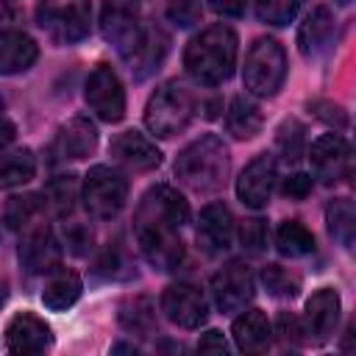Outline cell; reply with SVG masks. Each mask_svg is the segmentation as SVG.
I'll return each instance as SVG.
<instances>
[{"label":"cell","instance_id":"6da1fadb","mask_svg":"<svg viewBox=\"0 0 356 356\" xmlns=\"http://www.w3.org/2000/svg\"><path fill=\"white\" fill-rule=\"evenodd\" d=\"M189 222V203L170 184L150 186L134 214V236L142 256L161 273H170L184 259L181 225Z\"/></svg>","mask_w":356,"mask_h":356},{"label":"cell","instance_id":"7a4b0ae2","mask_svg":"<svg viewBox=\"0 0 356 356\" xmlns=\"http://www.w3.org/2000/svg\"><path fill=\"white\" fill-rule=\"evenodd\" d=\"M184 67L203 86H217L228 81L236 67V33L228 25L203 28L197 36L189 39L184 50Z\"/></svg>","mask_w":356,"mask_h":356},{"label":"cell","instance_id":"3957f363","mask_svg":"<svg viewBox=\"0 0 356 356\" xmlns=\"http://www.w3.org/2000/svg\"><path fill=\"white\" fill-rule=\"evenodd\" d=\"M228 170H231L228 147L214 134L197 136L175 159V178L197 195H209V192L222 189L228 181Z\"/></svg>","mask_w":356,"mask_h":356},{"label":"cell","instance_id":"277c9868","mask_svg":"<svg viewBox=\"0 0 356 356\" xmlns=\"http://www.w3.org/2000/svg\"><path fill=\"white\" fill-rule=\"evenodd\" d=\"M192 117H195V97L178 81L161 83L145 106V125L150 134L161 139L181 134L192 122Z\"/></svg>","mask_w":356,"mask_h":356},{"label":"cell","instance_id":"5b68a950","mask_svg":"<svg viewBox=\"0 0 356 356\" xmlns=\"http://www.w3.org/2000/svg\"><path fill=\"white\" fill-rule=\"evenodd\" d=\"M284 78H286L284 47L270 36L256 39L245 56V70H242L245 89L253 97H273L284 86Z\"/></svg>","mask_w":356,"mask_h":356},{"label":"cell","instance_id":"8992f818","mask_svg":"<svg viewBox=\"0 0 356 356\" xmlns=\"http://www.w3.org/2000/svg\"><path fill=\"white\" fill-rule=\"evenodd\" d=\"M36 22L56 44H75L89 33L92 6L89 0H39Z\"/></svg>","mask_w":356,"mask_h":356},{"label":"cell","instance_id":"52a82bcc","mask_svg":"<svg viewBox=\"0 0 356 356\" xmlns=\"http://www.w3.org/2000/svg\"><path fill=\"white\" fill-rule=\"evenodd\" d=\"M128 200V181L106 167V164H97L86 172L83 178V206L86 211L95 217V220H111L122 211Z\"/></svg>","mask_w":356,"mask_h":356},{"label":"cell","instance_id":"ba28073f","mask_svg":"<svg viewBox=\"0 0 356 356\" xmlns=\"http://www.w3.org/2000/svg\"><path fill=\"white\" fill-rule=\"evenodd\" d=\"M100 33L117 53L125 58L136 44L142 25H139V0H103L100 8Z\"/></svg>","mask_w":356,"mask_h":356},{"label":"cell","instance_id":"9c48e42d","mask_svg":"<svg viewBox=\"0 0 356 356\" xmlns=\"http://www.w3.org/2000/svg\"><path fill=\"white\" fill-rule=\"evenodd\" d=\"M86 106L103 122H120L125 117V89L108 64H97L86 78Z\"/></svg>","mask_w":356,"mask_h":356},{"label":"cell","instance_id":"30bf717a","mask_svg":"<svg viewBox=\"0 0 356 356\" xmlns=\"http://www.w3.org/2000/svg\"><path fill=\"white\" fill-rule=\"evenodd\" d=\"M211 295L222 314L242 312L253 298V273L245 261L234 259L222 264L211 278Z\"/></svg>","mask_w":356,"mask_h":356},{"label":"cell","instance_id":"8fae6325","mask_svg":"<svg viewBox=\"0 0 356 356\" xmlns=\"http://www.w3.org/2000/svg\"><path fill=\"white\" fill-rule=\"evenodd\" d=\"M309 161L323 184H337L350 175V145L339 134H323L312 142Z\"/></svg>","mask_w":356,"mask_h":356},{"label":"cell","instance_id":"7c38bea8","mask_svg":"<svg viewBox=\"0 0 356 356\" xmlns=\"http://www.w3.org/2000/svg\"><path fill=\"white\" fill-rule=\"evenodd\" d=\"M161 312L178 328H200L209 317V303L195 284H170L161 292Z\"/></svg>","mask_w":356,"mask_h":356},{"label":"cell","instance_id":"4fadbf2b","mask_svg":"<svg viewBox=\"0 0 356 356\" xmlns=\"http://www.w3.org/2000/svg\"><path fill=\"white\" fill-rule=\"evenodd\" d=\"M275 178H278V167H275V159L261 153L256 156L236 178V197L250 206V209H264L270 203V195H273V186H275Z\"/></svg>","mask_w":356,"mask_h":356},{"label":"cell","instance_id":"5bb4252c","mask_svg":"<svg viewBox=\"0 0 356 356\" xmlns=\"http://www.w3.org/2000/svg\"><path fill=\"white\" fill-rule=\"evenodd\" d=\"M58 259H61V245L53 234L50 225H36V228H25V236H22V245H19V261L22 267L31 273V275H39V273H50L53 267H58Z\"/></svg>","mask_w":356,"mask_h":356},{"label":"cell","instance_id":"9a60e30c","mask_svg":"<svg viewBox=\"0 0 356 356\" xmlns=\"http://www.w3.org/2000/svg\"><path fill=\"white\" fill-rule=\"evenodd\" d=\"M339 295L337 289L331 286H323L317 289L309 300H306V317H303V325H306V334H309V342H328L337 331V323H339Z\"/></svg>","mask_w":356,"mask_h":356},{"label":"cell","instance_id":"2e32d148","mask_svg":"<svg viewBox=\"0 0 356 356\" xmlns=\"http://www.w3.org/2000/svg\"><path fill=\"white\" fill-rule=\"evenodd\" d=\"M108 153L114 156V161H120L122 167L134 170V172H150L161 164V150L139 131H122L111 139Z\"/></svg>","mask_w":356,"mask_h":356},{"label":"cell","instance_id":"e0dca14e","mask_svg":"<svg viewBox=\"0 0 356 356\" xmlns=\"http://www.w3.org/2000/svg\"><path fill=\"white\" fill-rule=\"evenodd\" d=\"M53 342L50 337V325L31 314V312H22V314H14L11 323L6 325V348L17 356H25V353H42L47 350Z\"/></svg>","mask_w":356,"mask_h":356},{"label":"cell","instance_id":"ac0fdd59","mask_svg":"<svg viewBox=\"0 0 356 356\" xmlns=\"http://www.w3.org/2000/svg\"><path fill=\"white\" fill-rule=\"evenodd\" d=\"M170 50V36L159 28V25H150V28H142L136 44L131 47V53L125 56L128 67H131V75L136 81H145L147 75H153L159 70V64L164 61Z\"/></svg>","mask_w":356,"mask_h":356},{"label":"cell","instance_id":"d6986e66","mask_svg":"<svg viewBox=\"0 0 356 356\" xmlns=\"http://www.w3.org/2000/svg\"><path fill=\"white\" fill-rule=\"evenodd\" d=\"M231 239H234V217H231V209L225 203H209L203 211H200V220H197V245L217 256L222 250L231 248Z\"/></svg>","mask_w":356,"mask_h":356},{"label":"cell","instance_id":"ffe728a7","mask_svg":"<svg viewBox=\"0 0 356 356\" xmlns=\"http://www.w3.org/2000/svg\"><path fill=\"white\" fill-rule=\"evenodd\" d=\"M334 31H337V22H334L331 8L328 6H314L298 28V50L306 58L320 56L323 50H328L331 39H334Z\"/></svg>","mask_w":356,"mask_h":356},{"label":"cell","instance_id":"44dd1931","mask_svg":"<svg viewBox=\"0 0 356 356\" xmlns=\"http://www.w3.org/2000/svg\"><path fill=\"white\" fill-rule=\"evenodd\" d=\"M39 58V44L22 31L0 33V75H17L33 67Z\"/></svg>","mask_w":356,"mask_h":356},{"label":"cell","instance_id":"7402d4cb","mask_svg":"<svg viewBox=\"0 0 356 356\" xmlns=\"http://www.w3.org/2000/svg\"><path fill=\"white\" fill-rule=\"evenodd\" d=\"M270 323H267V314L259 312V309H248L242 312L234 325H231V337L236 342V348L242 353H259L270 345Z\"/></svg>","mask_w":356,"mask_h":356},{"label":"cell","instance_id":"603a6c76","mask_svg":"<svg viewBox=\"0 0 356 356\" xmlns=\"http://www.w3.org/2000/svg\"><path fill=\"white\" fill-rule=\"evenodd\" d=\"M81 289H83L81 286V275L75 270L53 267L47 281H44V289H42V303L50 312H64L81 298Z\"/></svg>","mask_w":356,"mask_h":356},{"label":"cell","instance_id":"cb8c5ba5","mask_svg":"<svg viewBox=\"0 0 356 356\" xmlns=\"http://www.w3.org/2000/svg\"><path fill=\"white\" fill-rule=\"evenodd\" d=\"M261 125H264L261 108L253 100L236 95L231 100L228 111H225V128H228V134H234L236 139H253L261 131Z\"/></svg>","mask_w":356,"mask_h":356},{"label":"cell","instance_id":"d4e9b609","mask_svg":"<svg viewBox=\"0 0 356 356\" xmlns=\"http://www.w3.org/2000/svg\"><path fill=\"white\" fill-rule=\"evenodd\" d=\"M97 147V128L86 117H75L61 128V153L67 159H86Z\"/></svg>","mask_w":356,"mask_h":356},{"label":"cell","instance_id":"484cf974","mask_svg":"<svg viewBox=\"0 0 356 356\" xmlns=\"http://www.w3.org/2000/svg\"><path fill=\"white\" fill-rule=\"evenodd\" d=\"M120 325L134 334H153L156 331V306L147 295H134L120 306Z\"/></svg>","mask_w":356,"mask_h":356},{"label":"cell","instance_id":"4316f807","mask_svg":"<svg viewBox=\"0 0 356 356\" xmlns=\"http://www.w3.org/2000/svg\"><path fill=\"white\" fill-rule=\"evenodd\" d=\"M33 172H36V159L28 147H17L0 156V189L22 186L33 178Z\"/></svg>","mask_w":356,"mask_h":356},{"label":"cell","instance_id":"83f0119b","mask_svg":"<svg viewBox=\"0 0 356 356\" xmlns=\"http://www.w3.org/2000/svg\"><path fill=\"white\" fill-rule=\"evenodd\" d=\"M325 222H328V234L342 245L350 248L353 245V234H356V211H353V200L350 197H334L325 209Z\"/></svg>","mask_w":356,"mask_h":356},{"label":"cell","instance_id":"f1b7e54d","mask_svg":"<svg viewBox=\"0 0 356 356\" xmlns=\"http://www.w3.org/2000/svg\"><path fill=\"white\" fill-rule=\"evenodd\" d=\"M42 209H44L42 195H14L3 206V225L8 231H25Z\"/></svg>","mask_w":356,"mask_h":356},{"label":"cell","instance_id":"f546056e","mask_svg":"<svg viewBox=\"0 0 356 356\" xmlns=\"http://www.w3.org/2000/svg\"><path fill=\"white\" fill-rule=\"evenodd\" d=\"M275 245L284 256L295 259V256H306L314 250V234L300 222V220H286L281 222L278 234H275Z\"/></svg>","mask_w":356,"mask_h":356},{"label":"cell","instance_id":"4dcf8cb0","mask_svg":"<svg viewBox=\"0 0 356 356\" xmlns=\"http://www.w3.org/2000/svg\"><path fill=\"white\" fill-rule=\"evenodd\" d=\"M261 284L273 298H295L300 289V278L281 264H267L261 270Z\"/></svg>","mask_w":356,"mask_h":356},{"label":"cell","instance_id":"1f68e13d","mask_svg":"<svg viewBox=\"0 0 356 356\" xmlns=\"http://www.w3.org/2000/svg\"><path fill=\"white\" fill-rule=\"evenodd\" d=\"M303 0H256V17L267 25H286Z\"/></svg>","mask_w":356,"mask_h":356},{"label":"cell","instance_id":"d6a6232c","mask_svg":"<svg viewBox=\"0 0 356 356\" xmlns=\"http://www.w3.org/2000/svg\"><path fill=\"white\" fill-rule=\"evenodd\" d=\"M306 128L298 120H284V125L278 128V147L284 153L286 161H298L303 153V142H306Z\"/></svg>","mask_w":356,"mask_h":356},{"label":"cell","instance_id":"836d02e7","mask_svg":"<svg viewBox=\"0 0 356 356\" xmlns=\"http://www.w3.org/2000/svg\"><path fill=\"white\" fill-rule=\"evenodd\" d=\"M44 200H50V206L58 211V214H67L72 209V200H75V175H58L47 184L44 189Z\"/></svg>","mask_w":356,"mask_h":356},{"label":"cell","instance_id":"e575fe53","mask_svg":"<svg viewBox=\"0 0 356 356\" xmlns=\"http://www.w3.org/2000/svg\"><path fill=\"white\" fill-rule=\"evenodd\" d=\"M267 239H270V228H267V220L261 217H250L239 225V245L250 253H261L267 248Z\"/></svg>","mask_w":356,"mask_h":356},{"label":"cell","instance_id":"d590c367","mask_svg":"<svg viewBox=\"0 0 356 356\" xmlns=\"http://www.w3.org/2000/svg\"><path fill=\"white\" fill-rule=\"evenodd\" d=\"M275 334L281 337V342L286 345H306L309 342V334H306V325L298 314L292 312H281L275 317Z\"/></svg>","mask_w":356,"mask_h":356},{"label":"cell","instance_id":"8d00e7d4","mask_svg":"<svg viewBox=\"0 0 356 356\" xmlns=\"http://www.w3.org/2000/svg\"><path fill=\"white\" fill-rule=\"evenodd\" d=\"M200 14H203L200 0H167V17L178 28H189L200 22Z\"/></svg>","mask_w":356,"mask_h":356},{"label":"cell","instance_id":"74e56055","mask_svg":"<svg viewBox=\"0 0 356 356\" xmlns=\"http://www.w3.org/2000/svg\"><path fill=\"white\" fill-rule=\"evenodd\" d=\"M95 270H97L100 275H106V278H125V275H131L128 261H125V256H122L120 248H106L103 256L97 259Z\"/></svg>","mask_w":356,"mask_h":356},{"label":"cell","instance_id":"f35d334b","mask_svg":"<svg viewBox=\"0 0 356 356\" xmlns=\"http://www.w3.org/2000/svg\"><path fill=\"white\" fill-rule=\"evenodd\" d=\"M281 192H284V197L303 200V197L312 192V175H306V172H292V175H286L284 184H281Z\"/></svg>","mask_w":356,"mask_h":356},{"label":"cell","instance_id":"ab89813d","mask_svg":"<svg viewBox=\"0 0 356 356\" xmlns=\"http://www.w3.org/2000/svg\"><path fill=\"white\" fill-rule=\"evenodd\" d=\"M67 245H70V250H72L75 256L89 253V248H92V231L83 228V225H72V228L67 231Z\"/></svg>","mask_w":356,"mask_h":356},{"label":"cell","instance_id":"60d3db41","mask_svg":"<svg viewBox=\"0 0 356 356\" xmlns=\"http://www.w3.org/2000/svg\"><path fill=\"white\" fill-rule=\"evenodd\" d=\"M197 350H200V353H225V350H228V345H225L222 334L211 328V331H206V334L200 337V342H197Z\"/></svg>","mask_w":356,"mask_h":356},{"label":"cell","instance_id":"b9f144b4","mask_svg":"<svg viewBox=\"0 0 356 356\" xmlns=\"http://www.w3.org/2000/svg\"><path fill=\"white\" fill-rule=\"evenodd\" d=\"M209 6L222 17H242L248 0H209Z\"/></svg>","mask_w":356,"mask_h":356},{"label":"cell","instance_id":"7bdbcfd3","mask_svg":"<svg viewBox=\"0 0 356 356\" xmlns=\"http://www.w3.org/2000/svg\"><path fill=\"white\" fill-rule=\"evenodd\" d=\"M14 134H17V128H14V122H8V120H3V117H0V150L11 145V139H14Z\"/></svg>","mask_w":356,"mask_h":356},{"label":"cell","instance_id":"ee69618b","mask_svg":"<svg viewBox=\"0 0 356 356\" xmlns=\"http://www.w3.org/2000/svg\"><path fill=\"white\" fill-rule=\"evenodd\" d=\"M6 298H8V284L0 278V309H3V303H6Z\"/></svg>","mask_w":356,"mask_h":356},{"label":"cell","instance_id":"f6af8a7d","mask_svg":"<svg viewBox=\"0 0 356 356\" xmlns=\"http://www.w3.org/2000/svg\"><path fill=\"white\" fill-rule=\"evenodd\" d=\"M8 14V8H6V0H0V17H6Z\"/></svg>","mask_w":356,"mask_h":356},{"label":"cell","instance_id":"bcb514c9","mask_svg":"<svg viewBox=\"0 0 356 356\" xmlns=\"http://www.w3.org/2000/svg\"><path fill=\"white\" fill-rule=\"evenodd\" d=\"M339 3H342V6H348V3H350V0H339Z\"/></svg>","mask_w":356,"mask_h":356}]
</instances>
